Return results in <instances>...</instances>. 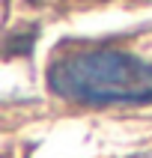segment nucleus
<instances>
[{
  "label": "nucleus",
  "instance_id": "obj_1",
  "mask_svg": "<svg viewBox=\"0 0 152 158\" xmlns=\"http://www.w3.org/2000/svg\"><path fill=\"white\" fill-rule=\"evenodd\" d=\"M48 87L75 105H152V33L63 48Z\"/></svg>",
  "mask_w": 152,
  "mask_h": 158
}]
</instances>
